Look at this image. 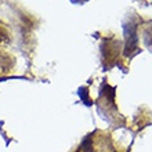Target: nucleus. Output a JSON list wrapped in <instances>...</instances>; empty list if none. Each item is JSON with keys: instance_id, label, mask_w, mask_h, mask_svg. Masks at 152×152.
I'll use <instances>...</instances> for the list:
<instances>
[{"instance_id": "39448f33", "label": "nucleus", "mask_w": 152, "mask_h": 152, "mask_svg": "<svg viewBox=\"0 0 152 152\" xmlns=\"http://www.w3.org/2000/svg\"><path fill=\"white\" fill-rule=\"evenodd\" d=\"M144 42H145V44H147V46L152 47V24L149 25L147 29H145V32H144Z\"/></svg>"}, {"instance_id": "20e7f679", "label": "nucleus", "mask_w": 152, "mask_h": 152, "mask_svg": "<svg viewBox=\"0 0 152 152\" xmlns=\"http://www.w3.org/2000/svg\"><path fill=\"white\" fill-rule=\"evenodd\" d=\"M77 94H79L80 100L83 101L84 105H87V107H90V105L93 104V101L90 100V97H88V90L86 87H80L79 90H77Z\"/></svg>"}, {"instance_id": "f03ea898", "label": "nucleus", "mask_w": 152, "mask_h": 152, "mask_svg": "<svg viewBox=\"0 0 152 152\" xmlns=\"http://www.w3.org/2000/svg\"><path fill=\"white\" fill-rule=\"evenodd\" d=\"M119 43L118 42H104L101 44V54H102V61L105 64H111L119 56Z\"/></svg>"}, {"instance_id": "7ed1b4c3", "label": "nucleus", "mask_w": 152, "mask_h": 152, "mask_svg": "<svg viewBox=\"0 0 152 152\" xmlns=\"http://www.w3.org/2000/svg\"><path fill=\"white\" fill-rule=\"evenodd\" d=\"M11 40V36L8 33V29L4 26L3 24H0V46H4V44H8Z\"/></svg>"}, {"instance_id": "f257e3e1", "label": "nucleus", "mask_w": 152, "mask_h": 152, "mask_svg": "<svg viewBox=\"0 0 152 152\" xmlns=\"http://www.w3.org/2000/svg\"><path fill=\"white\" fill-rule=\"evenodd\" d=\"M124 28V39H126V46H124V54L126 56H130L134 50L137 48V42H138V37H137V31H136V25L127 24L123 26Z\"/></svg>"}, {"instance_id": "423d86ee", "label": "nucleus", "mask_w": 152, "mask_h": 152, "mask_svg": "<svg viewBox=\"0 0 152 152\" xmlns=\"http://www.w3.org/2000/svg\"><path fill=\"white\" fill-rule=\"evenodd\" d=\"M76 1H80V0H76Z\"/></svg>"}]
</instances>
